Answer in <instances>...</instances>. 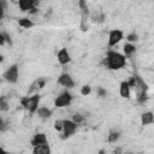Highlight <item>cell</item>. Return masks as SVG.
I'll list each match as a JSON object with an SVG mask.
<instances>
[{
    "label": "cell",
    "mask_w": 154,
    "mask_h": 154,
    "mask_svg": "<svg viewBox=\"0 0 154 154\" xmlns=\"http://www.w3.org/2000/svg\"><path fill=\"white\" fill-rule=\"evenodd\" d=\"M105 65L109 70H120L126 65V58L124 54H122L117 51L109 49L106 54Z\"/></svg>",
    "instance_id": "1"
},
{
    "label": "cell",
    "mask_w": 154,
    "mask_h": 154,
    "mask_svg": "<svg viewBox=\"0 0 154 154\" xmlns=\"http://www.w3.org/2000/svg\"><path fill=\"white\" fill-rule=\"evenodd\" d=\"M40 100H41L40 95L35 94L32 96H24V97H22L20 99V103L30 113H36V111L38 108V105H40Z\"/></svg>",
    "instance_id": "2"
},
{
    "label": "cell",
    "mask_w": 154,
    "mask_h": 154,
    "mask_svg": "<svg viewBox=\"0 0 154 154\" xmlns=\"http://www.w3.org/2000/svg\"><path fill=\"white\" fill-rule=\"evenodd\" d=\"M4 79L8 83H17L18 82V78H19V67L17 64H13L11 65L2 75Z\"/></svg>",
    "instance_id": "3"
},
{
    "label": "cell",
    "mask_w": 154,
    "mask_h": 154,
    "mask_svg": "<svg viewBox=\"0 0 154 154\" xmlns=\"http://www.w3.org/2000/svg\"><path fill=\"white\" fill-rule=\"evenodd\" d=\"M72 102V95L66 90V91H63L60 95H58L54 100V106L57 108H63V107H66L69 106L70 103Z\"/></svg>",
    "instance_id": "4"
},
{
    "label": "cell",
    "mask_w": 154,
    "mask_h": 154,
    "mask_svg": "<svg viewBox=\"0 0 154 154\" xmlns=\"http://www.w3.org/2000/svg\"><path fill=\"white\" fill-rule=\"evenodd\" d=\"M123 37H124V34H123L122 30H119V29H113V30H111L109 34H108V46H109V47L117 46V45L123 40Z\"/></svg>",
    "instance_id": "5"
},
{
    "label": "cell",
    "mask_w": 154,
    "mask_h": 154,
    "mask_svg": "<svg viewBox=\"0 0 154 154\" xmlns=\"http://www.w3.org/2000/svg\"><path fill=\"white\" fill-rule=\"evenodd\" d=\"M77 126H78V124L75 123L72 119H65L64 120V126H63L64 137H70V136L75 135V132L77 131Z\"/></svg>",
    "instance_id": "6"
},
{
    "label": "cell",
    "mask_w": 154,
    "mask_h": 154,
    "mask_svg": "<svg viewBox=\"0 0 154 154\" xmlns=\"http://www.w3.org/2000/svg\"><path fill=\"white\" fill-rule=\"evenodd\" d=\"M38 4H40V0H18L19 10L23 12H29L31 8L37 7Z\"/></svg>",
    "instance_id": "7"
},
{
    "label": "cell",
    "mask_w": 154,
    "mask_h": 154,
    "mask_svg": "<svg viewBox=\"0 0 154 154\" xmlns=\"http://www.w3.org/2000/svg\"><path fill=\"white\" fill-rule=\"evenodd\" d=\"M58 83L65 88H73L75 87V81L72 79V77L69 73H61L58 77Z\"/></svg>",
    "instance_id": "8"
},
{
    "label": "cell",
    "mask_w": 154,
    "mask_h": 154,
    "mask_svg": "<svg viewBox=\"0 0 154 154\" xmlns=\"http://www.w3.org/2000/svg\"><path fill=\"white\" fill-rule=\"evenodd\" d=\"M57 57H58L59 64H61V65H66V64H69L71 61V57H70V53H69L67 48H61L58 52Z\"/></svg>",
    "instance_id": "9"
},
{
    "label": "cell",
    "mask_w": 154,
    "mask_h": 154,
    "mask_svg": "<svg viewBox=\"0 0 154 154\" xmlns=\"http://www.w3.org/2000/svg\"><path fill=\"white\" fill-rule=\"evenodd\" d=\"M45 143H48V141H47L46 134H43V132H38V134L34 135V137H32L31 141H30V144H31L32 147L38 146V144H45Z\"/></svg>",
    "instance_id": "10"
},
{
    "label": "cell",
    "mask_w": 154,
    "mask_h": 154,
    "mask_svg": "<svg viewBox=\"0 0 154 154\" xmlns=\"http://www.w3.org/2000/svg\"><path fill=\"white\" fill-rule=\"evenodd\" d=\"M130 85L126 81H123L119 85V94L122 97H125V99H129L130 97Z\"/></svg>",
    "instance_id": "11"
},
{
    "label": "cell",
    "mask_w": 154,
    "mask_h": 154,
    "mask_svg": "<svg viewBox=\"0 0 154 154\" xmlns=\"http://www.w3.org/2000/svg\"><path fill=\"white\" fill-rule=\"evenodd\" d=\"M51 152H52V150H51L48 143L38 144V146L32 147V153H34V154H51Z\"/></svg>",
    "instance_id": "12"
},
{
    "label": "cell",
    "mask_w": 154,
    "mask_h": 154,
    "mask_svg": "<svg viewBox=\"0 0 154 154\" xmlns=\"http://www.w3.org/2000/svg\"><path fill=\"white\" fill-rule=\"evenodd\" d=\"M141 123H142V125L153 124L154 123V114H153V112H150V111L143 112L141 114Z\"/></svg>",
    "instance_id": "13"
},
{
    "label": "cell",
    "mask_w": 154,
    "mask_h": 154,
    "mask_svg": "<svg viewBox=\"0 0 154 154\" xmlns=\"http://www.w3.org/2000/svg\"><path fill=\"white\" fill-rule=\"evenodd\" d=\"M36 113H37V116H38L41 119H48V118L52 117V109L48 108V107H45V106L38 107L37 111H36Z\"/></svg>",
    "instance_id": "14"
},
{
    "label": "cell",
    "mask_w": 154,
    "mask_h": 154,
    "mask_svg": "<svg viewBox=\"0 0 154 154\" xmlns=\"http://www.w3.org/2000/svg\"><path fill=\"white\" fill-rule=\"evenodd\" d=\"M123 51H124V54H125V55L130 57V55H132V54L136 52V46H135L134 43H131V42H128V43L124 45Z\"/></svg>",
    "instance_id": "15"
},
{
    "label": "cell",
    "mask_w": 154,
    "mask_h": 154,
    "mask_svg": "<svg viewBox=\"0 0 154 154\" xmlns=\"http://www.w3.org/2000/svg\"><path fill=\"white\" fill-rule=\"evenodd\" d=\"M18 25L22 26V28H25V29H29V28H32L34 26V22L29 18H20L18 20Z\"/></svg>",
    "instance_id": "16"
},
{
    "label": "cell",
    "mask_w": 154,
    "mask_h": 154,
    "mask_svg": "<svg viewBox=\"0 0 154 154\" xmlns=\"http://www.w3.org/2000/svg\"><path fill=\"white\" fill-rule=\"evenodd\" d=\"M119 137H120V132L119 131H111L108 137H107V141L111 142V143H114V142H117L119 140Z\"/></svg>",
    "instance_id": "17"
},
{
    "label": "cell",
    "mask_w": 154,
    "mask_h": 154,
    "mask_svg": "<svg viewBox=\"0 0 154 154\" xmlns=\"http://www.w3.org/2000/svg\"><path fill=\"white\" fill-rule=\"evenodd\" d=\"M136 99H137V102H140V103H144V102L148 100V96H147L146 90H143V89H142L141 91H138V93H137Z\"/></svg>",
    "instance_id": "18"
},
{
    "label": "cell",
    "mask_w": 154,
    "mask_h": 154,
    "mask_svg": "<svg viewBox=\"0 0 154 154\" xmlns=\"http://www.w3.org/2000/svg\"><path fill=\"white\" fill-rule=\"evenodd\" d=\"M72 120L79 125V124H82V123L84 122V117H83L81 113H75V114L72 116Z\"/></svg>",
    "instance_id": "19"
},
{
    "label": "cell",
    "mask_w": 154,
    "mask_h": 154,
    "mask_svg": "<svg viewBox=\"0 0 154 154\" xmlns=\"http://www.w3.org/2000/svg\"><path fill=\"white\" fill-rule=\"evenodd\" d=\"M90 93H91V87H90V85L85 84V85H83V87L81 88V94H82L83 96H87V95H89Z\"/></svg>",
    "instance_id": "20"
},
{
    "label": "cell",
    "mask_w": 154,
    "mask_h": 154,
    "mask_svg": "<svg viewBox=\"0 0 154 154\" xmlns=\"http://www.w3.org/2000/svg\"><path fill=\"white\" fill-rule=\"evenodd\" d=\"M63 126H64V120H55V122H54V129H55L58 132L63 131Z\"/></svg>",
    "instance_id": "21"
},
{
    "label": "cell",
    "mask_w": 154,
    "mask_h": 154,
    "mask_svg": "<svg viewBox=\"0 0 154 154\" xmlns=\"http://www.w3.org/2000/svg\"><path fill=\"white\" fill-rule=\"evenodd\" d=\"M137 38H138V36H137V34H135V32H131V34H129V35L126 36V41H128V42H131V43L136 42Z\"/></svg>",
    "instance_id": "22"
},
{
    "label": "cell",
    "mask_w": 154,
    "mask_h": 154,
    "mask_svg": "<svg viewBox=\"0 0 154 154\" xmlns=\"http://www.w3.org/2000/svg\"><path fill=\"white\" fill-rule=\"evenodd\" d=\"M78 4H79V7H81V10H82V12H83V18H84L85 13H88V8H87V5H85V0H79Z\"/></svg>",
    "instance_id": "23"
},
{
    "label": "cell",
    "mask_w": 154,
    "mask_h": 154,
    "mask_svg": "<svg viewBox=\"0 0 154 154\" xmlns=\"http://www.w3.org/2000/svg\"><path fill=\"white\" fill-rule=\"evenodd\" d=\"M7 108H8V106H7V102L5 101V97H1L0 99V111L5 112V111H7Z\"/></svg>",
    "instance_id": "24"
},
{
    "label": "cell",
    "mask_w": 154,
    "mask_h": 154,
    "mask_svg": "<svg viewBox=\"0 0 154 154\" xmlns=\"http://www.w3.org/2000/svg\"><path fill=\"white\" fill-rule=\"evenodd\" d=\"M96 91H97V95H99L100 97H105V96L107 95V91H106V89H103L102 87H99V88L96 89Z\"/></svg>",
    "instance_id": "25"
},
{
    "label": "cell",
    "mask_w": 154,
    "mask_h": 154,
    "mask_svg": "<svg viewBox=\"0 0 154 154\" xmlns=\"http://www.w3.org/2000/svg\"><path fill=\"white\" fill-rule=\"evenodd\" d=\"M2 35H4V37H5V41H6V42H7L10 46H12V40H11V36H8V35H7L6 32H4V31H2Z\"/></svg>",
    "instance_id": "26"
},
{
    "label": "cell",
    "mask_w": 154,
    "mask_h": 154,
    "mask_svg": "<svg viewBox=\"0 0 154 154\" xmlns=\"http://www.w3.org/2000/svg\"><path fill=\"white\" fill-rule=\"evenodd\" d=\"M36 83H37V85H38V88H42V87L45 85V83H46V81H45V79H38V81H37Z\"/></svg>",
    "instance_id": "27"
},
{
    "label": "cell",
    "mask_w": 154,
    "mask_h": 154,
    "mask_svg": "<svg viewBox=\"0 0 154 154\" xmlns=\"http://www.w3.org/2000/svg\"><path fill=\"white\" fill-rule=\"evenodd\" d=\"M5 42H6V41H5V37H4L2 32H0V45H1V46H4V45H5Z\"/></svg>",
    "instance_id": "28"
},
{
    "label": "cell",
    "mask_w": 154,
    "mask_h": 154,
    "mask_svg": "<svg viewBox=\"0 0 154 154\" xmlns=\"http://www.w3.org/2000/svg\"><path fill=\"white\" fill-rule=\"evenodd\" d=\"M37 11H38V10H37V7H35V8H31V10L29 11V13H30V14H31V13H36Z\"/></svg>",
    "instance_id": "29"
},
{
    "label": "cell",
    "mask_w": 154,
    "mask_h": 154,
    "mask_svg": "<svg viewBox=\"0 0 154 154\" xmlns=\"http://www.w3.org/2000/svg\"><path fill=\"white\" fill-rule=\"evenodd\" d=\"M120 152H122V150H120L119 148H118V149H114V153H120Z\"/></svg>",
    "instance_id": "30"
}]
</instances>
